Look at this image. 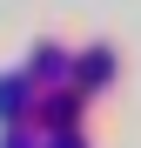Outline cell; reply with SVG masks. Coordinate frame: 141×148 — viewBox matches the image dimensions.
<instances>
[{"mask_svg":"<svg viewBox=\"0 0 141 148\" xmlns=\"http://www.w3.org/2000/svg\"><path fill=\"white\" fill-rule=\"evenodd\" d=\"M67 74H74V54H67V47H54V40H40V47H34V61H27L34 94H54V81H67Z\"/></svg>","mask_w":141,"mask_h":148,"instance_id":"cell-1","label":"cell"},{"mask_svg":"<svg viewBox=\"0 0 141 148\" xmlns=\"http://www.w3.org/2000/svg\"><path fill=\"white\" fill-rule=\"evenodd\" d=\"M114 67H121V61H114V47H81V54H74V81H81V94L101 88V81H114Z\"/></svg>","mask_w":141,"mask_h":148,"instance_id":"cell-2","label":"cell"},{"mask_svg":"<svg viewBox=\"0 0 141 148\" xmlns=\"http://www.w3.org/2000/svg\"><path fill=\"white\" fill-rule=\"evenodd\" d=\"M34 81H27V74H0V121H14V128H20V121H27L34 108Z\"/></svg>","mask_w":141,"mask_h":148,"instance_id":"cell-3","label":"cell"},{"mask_svg":"<svg viewBox=\"0 0 141 148\" xmlns=\"http://www.w3.org/2000/svg\"><path fill=\"white\" fill-rule=\"evenodd\" d=\"M0 148H40V135H34V128H14V135L0 141Z\"/></svg>","mask_w":141,"mask_h":148,"instance_id":"cell-4","label":"cell"},{"mask_svg":"<svg viewBox=\"0 0 141 148\" xmlns=\"http://www.w3.org/2000/svg\"><path fill=\"white\" fill-rule=\"evenodd\" d=\"M40 148H87V141H81V128H74V135H40Z\"/></svg>","mask_w":141,"mask_h":148,"instance_id":"cell-5","label":"cell"}]
</instances>
